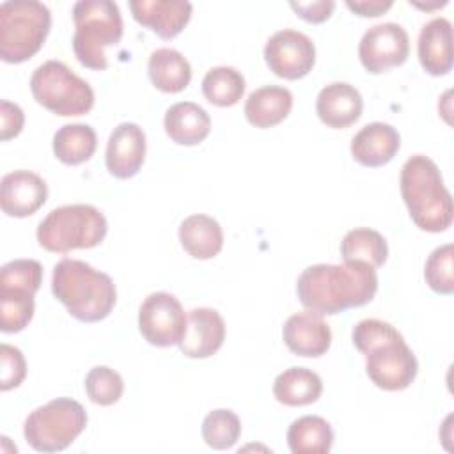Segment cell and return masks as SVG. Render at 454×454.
I'll list each match as a JSON object with an SVG mask.
<instances>
[{"mask_svg": "<svg viewBox=\"0 0 454 454\" xmlns=\"http://www.w3.org/2000/svg\"><path fill=\"white\" fill-rule=\"evenodd\" d=\"M378 291L376 268L362 262L314 264L296 280L300 303L319 316H333L369 303Z\"/></svg>", "mask_w": 454, "mask_h": 454, "instance_id": "6da1fadb", "label": "cell"}, {"mask_svg": "<svg viewBox=\"0 0 454 454\" xmlns=\"http://www.w3.org/2000/svg\"><path fill=\"white\" fill-rule=\"evenodd\" d=\"M51 293L67 312L83 323L105 319L117 300L114 280L80 259H62L51 275Z\"/></svg>", "mask_w": 454, "mask_h": 454, "instance_id": "7a4b0ae2", "label": "cell"}, {"mask_svg": "<svg viewBox=\"0 0 454 454\" xmlns=\"http://www.w3.org/2000/svg\"><path fill=\"white\" fill-rule=\"evenodd\" d=\"M399 186L410 218L419 229L442 232L450 227L454 216L452 197L431 158L424 154L410 156L401 167Z\"/></svg>", "mask_w": 454, "mask_h": 454, "instance_id": "3957f363", "label": "cell"}, {"mask_svg": "<svg viewBox=\"0 0 454 454\" xmlns=\"http://www.w3.org/2000/svg\"><path fill=\"white\" fill-rule=\"evenodd\" d=\"M73 51L89 69L108 67L106 46H115L124 32L119 5L110 0H80L73 5Z\"/></svg>", "mask_w": 454, "mask_h": 454, "instance_id": "277c9868", "label": "cell"}, {"mask_svg": "<svg viewBox=\"0 0 454 454\" xmlns=\"http://www.w3.org/2000/svg\"><path fill=\"white\" fill-rule=\"evenodd\" d=\"M108 231L105 215L90 204H66L51 209L37 225V241L48 252L66 254L98 247Z\"/></svg>", "mask_w": 454, "mask_h": 454, "instance_id": "5b68a950", "label": "cell"}, {"mask_svg": "<svg viewBox=\"0 0 454 454\" xmlns=\"http://www.w3.org/2000/svg\"><path fill=\"white\" fill-rule=\"evenodd\" d=\"M51 27L50 9L37 0H7L0 5V59L20 64L34 57Z\"/></svg>", "mask_w": 454, "mask_h": 454, "instance_id": "8992f818", "label": "cell"}, {"mask_svg": "<svg viewBox=\"0 0 454 454\" xmlns=\"http://www.w3.org/2000/svg\"><path fill=\"white\" fill-rule=\"evenodd\" d=\"M85 426V408L71 397H57L28 413L23 434L34 450L59 452L67 449Z\"/></svg>", "mask_w": 454, "mask_h": 454, "instance_id": "52a82bcc", "label": "cell"}, {"mask_svg": "<svg viewBox=\"0 0 454 454\" xmlns=\"http://www.w3.org/2000/svg\"><path fill=\"white\" fill-rule=\"evenodd\" d=\"M34 99L60 115H85L94 106L92 87L60 60H46L30 76Z\"/></svg>", "mask_w": 454, "mask_h": 454, "instance_id": "ba28073f", "label": "cell"}, {"mask_svg": "<svg viewBox=\"0 0 454 454\" xmlns=\"http://www.w3.org/2000/svg\"><path fill=\"white\" fill-rule=\"evenodd\" d=\"M365 372L378 388L395 392L413 383L419 372V362L411 348L404 342V337H399L365 353Z\"/></svg>", "mask_w": 454, "mask_h": 454, "instance_id": "9c48e42d", "label": "cell"}, {"mask_svg": "<svg viewBox=\"0 0 454 454\" xmlns=\"http://www.w3.org/2000/svg\"><path fill=\"white\" fill-rule=\"evenodd\" d=\"M186 328V314L181 301L167 293H151L138 310V330L142 337L158 348L179 344Z\"/></svg>", "mask_w": 454, "mask_h": 454, "instance_id": "30bf717a", "label": "cell"}, {"mask_svg": "<svg viewBox=\"0 0 454 454\" xmlns=\"http://www.w3.org/2000/svg\"><path fill=\"white\" fill-rule=\"evenodd\" d=\"M410 55V37L403 25L387 21L367 28L358 43V57L365 71L385 73L406 62Z\"/></svg>", "mask_w": 454, "mask_h": 454, "instance_id": "8fae6325", "label": "cell"}, {"mask_svg": "<svg viewBox=\"0 0 454 454\" xmlns=\"http://www.w3.org/2000/svg\"><path fill=\"white\" fill-rule=\"evenodd\" d=\"M264 60L277 76L298 80L312 71L316 64V46L303 32L284 28L266 41Z\"/></svg>", "mask_w": 454, "mask_h": 454, "instance_id": "7c38bea8", "label": "cell"}, {"mask_svg": "<svg viewBox=\"0 0 454 454\" xmlns=\"http://www.w3.org/2000/svg\"><path fill=\"white\" fill-rule=\"evenodd\" d=\"M145 160V133L135 122H121L106 142L105 163L117 179H129L138 174Z\"/></svg>", "mask_w": 454, "mask_h": 454, "instance_id": "4fadbf2b", "label": "cell"}, {"mask_svg": "<svg viewBox=\"0 0 454 454\" xmlns=\"http://www.w3.org/2000/svg\"><path fill=\"white\" fill-rule=\"evenodd\" d=\"M48 199L46 181L30 170H14L0 181V207L7 216L34 215Z\"/></svg>", "mask_w": 454, "mask_h": 454, "instance_id": "5bb4252c", "label": "cell"}, {"mask_svg": "<svg viewBox=\"0 0 454 454\" xmlns=\"http://www.w3.org/2000/svg\"><path fill=\"white\" fill-rule=\"evenodd\" d=\"M225 321L220 312L209 307H199L186 314V328L179 349L188 358H207L222 348Z\"/></svg>", "mask_w": 454, "mask_h": 454, "instance_id": "9a60e30c", "label": "cell"}, {"mask_svg": "<svg viewBox=\"0 0 454 454\" xmlns=\"http://www.w3.org/2000/svg\"><path fill=\"white\" fill-rule=\"evenodd\" d=\"M282 339L294 355L316 358L330 349L332 330L319 314L307 310L287 317L282 328Z\"/></svg>", "mask_w": 454, "mask_h": 454, "instance_id": "2e32d148", "label": "cell"}, {"mask_svg": "<svg viewBox=\"0 0 454 454\" xmlns=\"http://www.w3.org/2000/svg\"><path fill=\"white\" fill-rule=\"evenodd\" d=\"M192 4L186 0H131L129 11L140 25L151 28L161 39H172L192 18Z\"/></svg>", "mask_w": 454, "mask_h": 454, "instance_id": "e0dca14e", "label": "cell"}, {"mask_svg": "<svg viewBox=\"0 0 454 454\" xmlns=\"http://www.w3.org/2000/svg\"><path fill=\"white\" fill-rule=\"evenodd\" d=\"M364 108L362 94L356 87L346 82L325 85L316 99V114L328 128H348L355 124Z\"/></svg>", "mask_w": 454, "mask_h": 454, "instance_id": "ac0fdd59", "label": "cell"}, {"mask_svg": "<svg viewBox=\"0 0 454 454\" xmlns=\"http://www.w3.org/2000/svg\"><path fill=\"white\" fill-rule=\"evenodd\" d=\"M401 147L399 131L387 122L365 124L351 138V156L364 167L387 165Z\"/></svg>", "mask_w": 454, "mask_h": 454, "instance_id": "d6986e66", "label": "cell"}, {"mask_svg": "<svg viewBox=\"0 0 454 454\" xmlns=\"http://www.w3.org/2000/svg\"><path fill=\"white\" fill-rule=\"evenodd\" d=\"M419 60L424 71L443 76L452 69V25L447 18L429 20L419 34Z\"/></svg>", "mask_w": 454, "mask_h": 454, "instance_id": "ffe728a7", "label": "cell"}, {"mask_svg": "<svg viewBox=\"0 0 454 454\" xmlns=\"http://www.w3.org/2000/svg\"><path fill=\"white\" fill-rule=\"evenodd\" d=\"M165 133L179 145H197L211 131L209 114L193 101H179L165 112Z\"/></svg>", "mask_w": 454, "mask_h": 454, "instance_id": "44dd1931", "label": "cell"}, {"mask_svg": "<svg viewBox=\"0 0 454 454\" xmlns=\"http://www.w3.org/2000/svg\"><path fill=\"white\" fill-rule=\"evenodd\" d=\"M293 108V94L280 85H264L248 94L245 117L255 128H271L282 122Z\"/></svg>", "mask_w": 454, "mask_h": 454, "instance_id": "7402d4cb", "label": "cell"}, {"mask_svg": "<svg viewBox=\"0 0 454 454\" xmlns=\"http://www.w3.org/2000/svg\"><path fill=\"white\" fill-rule=\"evenodd\" d=\"M179 241L193 259H211L223 247V231L209 215H190L179 225Z\"/></svg>", "mask_w": 454, "mask_h": 454, "instance_id": "603a6c76", "label": "cell"}, {"mask_svg": "<svg viewBox=\"0 0 454 454\" xmlns=\"http://www.w3.org/2000/svg\"><path fill=\"white\" fill-rule=\"evenodd\" d=\"M147 73L153 85L168 94L184 90L192 80L190 62L174 48L154 50L147 60Z\"/></svg>", "mask_w": 454, "mask_h": 454, "instance_id": "cb8c5ba5", "label": "cell"}, {"mask_svg": "<svg viewBox=\"0 0 454 454\" xmlns=\"http://www.w3.org/2000/svg\"><path fill=\"white\" fill-rule=\"evenodd\" d=\"M321 392V378L307 367H289L273 381V395L286 406L312 404L319 399Z\"/></svg>", "mask_w": 454, "mask_h": 454, "instance_id": "d4e9b609", "label": "cell"}, {"mask_svg": "<svg viewBox=\"0 0 454 454\" xmlns=\"http://www.w3.org/2000/svg\"><path fill=\"white\" fill-rule=\"evenodd\" d=\"M287 445L293 454H328L333 445L332 426L317 415H303L291 422Z\"/></svg>", "mask_w": 454, "mask_h": 454, "instance_id": "484cf974", "label": "cell"}, {"mask_svg": "<svg viewBox=\"0 0 454 454\" xmlns=\"http://www.w3.org/2000/svg\"><path fill=\"white\" fill-rule=\"evenodd\" d=\"M96 145L98 137L89 124H64L53 135V154L66 165H80L90 160Z\"/></svg>", "mask_w": 454, "mask_h": 454, "instance_id": "4316f807", "label": "cell"}, {"mask_svg": "<svg viewBox=\"0 0 454 454\" xmlns=\"http://www.w3.org/2000/svg\"><path fill=\"white\" fill-rule=\"evenodd\" d=\"M340 255L346 262H362L380 268L388 257V245L378 231L358 227L344 234L340 241Z\"/></svg>", "mask_w": 454, "mask_h": 454, "instance_id": "83f0119b", "label": "cell"}, {"mask_svg": "<svg viewBox=\"0 0 454 454\" xmlns=\"http://www.w3.org/2000/svg\"><path fill=\"white\" fill-rule=\"evenodd\" d=\"M245 92L243 74L231 66L211 67L202 78V94L215 106H232Z\"/></svg>", "mask_w": 454, "mask_h": 454, "instance_id": "f1b7e54d", "label": "cell"}, {"mask_svg": "<svg viewBox=\"0 0 454 454\" xmlns=\"http://www.w3.org/2000/svg\"><path fill=\"white\" fill-rule=\"evenodd\" d=\"M34 294L18 289H0V330L21 332L34 317Z\"/></svg>", "mask_w": 454, "mask_h": 454, "instance_id": "f546056e", "label": "cell"}, {"mask_svg": "<svg viewBox=\"0 0 454 454\" xmlns=\"http://www.w3.org/2000/svg\"><path fill=\"white\" fill-rule=\"evenodd\" d=\"M202 438L204 442L216 450L231 449L239 434H241V422L239 417L232 410L218 408L209 411L202 420Z\"/></svg>", "mask_w": 454, "mask_h": 454, "instance_id": "4dcf8cb0", "label": "cell"}, {"mask_svg": "<svg viewBox=\"0 0 454 454\" xmlns=\"http://www.w3.org/2000/svg\"><path fill=\"white\" fill-rule=\"evenodd\" d=\"M85 392L94 404L110 406L122 397L124 381L117 371L108 365H96L85 376Z\"/></svg>", "mask_w": 454, "mask_h": 454, "instance_id": "1f68e13d", "label": "cell"}, {"mask_svg": "<svg viewBox=\"0 0 454 454\" xmlns=\"http://www.w3.org/2000/svg\"><path fill=\"white\" fill-rule=\"evenodd\" d=\"M427 286L438 294H452L454 291V245L445 243L436 247L424 266Z\"/></svg>", "mask_w": 454, "mask_h": 454, "instance_id": "d6a6232c", "label": "cell"}, {"mask_svg": "<svg viewBox=\"0 0 454 454\" xmlns=\"http://www.w3.org/2000/svg\"><path fill=\"white\" fill-rule=\"evenodd\" d=\"M43 282V266L35 259H14L0 270V289H18L35 294Z\"/></svg>", "mask_w": 454, "mask_h": 454, "instance_id": "836d02e7", "label": "cell"}, {"mask_svg": "<svg viewBox=\"0 0 454 454\" xmlns=\"http://www.w3.org/2000/svg\"><path fill=\"white\" fill-rule=\"evenodd\" d=\"M399 337H403V335L397 332L395 326H392L387 321L374 319V317L362 319L353 328V346L364 355L369 349H372L390 339H399Z\"/></svg>", "mask_w": 454, "mask_h": 454, "instance_id": "e575fe53", "label": "cell"}, {"mask_svg": "<svg viewBox=\"0 0 454 454\" xmlns=\"http://www.w3.org/2000/svg\"><path fill=\"white\" fill-rule=\"evenodd\" d=\"M0 364H2L0 388L7 392L11 388L20 387L27 376V364H25L23 353L18 348L4 342L0 346Z\"/></svg>", "mask_w": 454, "mask_h": 454, "instance_id": "d590c367", "label": "cell"}, {"mask_svg": "<svg viewBox=\"0 0 454 454\" xmlns=\"http://www.w3.org/2000/svg\"><path fill=\"white\" fill-rule=\"evenodd\" d=\"M25 124L23 110L7 99L0 101V138L4 142L18 137Z\"/></svg>", "mask_w": 454, "mask_h": 454, "instance_id": "8d00e7d4", "label": "cell"}, {"mask_svg": "<svg viewBox=\"0 0 454 454\" xmlns=\"http://www.w3.org/2000/svg\"><path fill=\"white\" fill-rule=\"evenodd\" d=\"M291 9L303 18L309 23H323L326 21L333 9L335 2L333 0H312V2H289Z\"/></svg>", "mask_w": 454, "mask_h": 454, "instance_id": "74e56055", "label": "cell"}, {"mask_svg": "<svg viewBox=\"0 0 454 454\" xmlns=\"http://www.w3.org/2000/svg\"><path fill=\"white\" fill-rule=\"evenodd\" d=\"M392 0H346V7L358 16L374 18L392 7Z\"/></svg>", "mask_w": 454, "mask_h": 454, "instance_id": "f35d334b", "label": "cell"}]
</instances>
